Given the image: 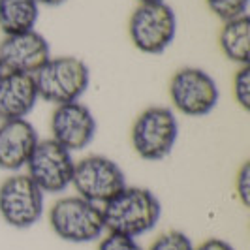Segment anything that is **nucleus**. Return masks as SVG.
I'll return each mask as SVG.
<instances>
[{
    "mask_svg": "<svg viewBox=\"0 0 250 250\" xmlns=\"http://www.w3.org/2000/svg\"><path fill=\"white\" fill-rule=\"evenodd\" d=\"M102 214L109 233L138 239L160 222L162 205L149 188L126 185L115 198L102 205Z\"/></svg>",
    "mask_w": 250,
    "mask_h": 250,
    "instance_id": "f257e3e1",
    "label": "nucleus"
},
{
    "mask_svg": "<svg viewBox=\"0 0 250 250\" xmlns=\"http://www.w3.org/2000/svg\"><path fill=\"white\" fill-rule=\"evenodd\" d=\"M90 72L88 66L77 57H51L36 74L38 96L53 105H62L70 102H79L87 92Z\"/></svg>",
    "mask_w": 250,
    "mask_h": 250,
    "instance_id": "f03ea898",
    "label": "nucleus"
},
{
    "mask_svg": "<svg viewBox=\"0 0 250 250\" xmlns=\"http://www.w3.org/2000/svg\"><path fill=\"white\" fill-rule=\"evenodd\" d=\"M179 138V123L173 109L166 105L147 107L134 121L130 139L139 158L160 162L171 154Z\"/></svg>",
    "mask_w": 250,
    "mask_h": 250,
    "instance_id": "7ed1b4c3",
    "label": "nucleus"
},
{
    "mask_svg": "<svg viewBox=\"0 0 250 250\" xmlns=\"http://www.w3.org/2000/svg\"><path fill=\"white\" fill-rule=\"evenodd\" d=\"M49 226L57 237L77 245L96 241L105 231L102 207L79 196L55 201L49 209Z\"/></svg>",
    "mask_w": 250,
    "mask_h": 250,
    "instance_id": "20e7f679",
    "label": "nucleus"
},
{
    "mask_svg": "<svg viewBox=\"0 0 250 250\" xmlns=\"http://www.w3.org/2000/svg\"><path fill=\"white\" fill-rule=\"evenodd\" d=\"M128 34L136 49L145 55H160L175 40V12L166 2L139 4L130 17Z\"/></svg>",
    "mask_w": 250,
    "mask_h": 250,
    "instance_id": "39448f33",
    "label": "nucleus"
},
{
    "mask_svg": "<svg viewBox=\"0 0 250 250\" xmlns=\"http://www.w3.org/2000/svg\"><path fill=\"white\" fill-rule=\"evenodd\" d=\"M72 187L79 198L102 207L126 187V177L115 160L90 154L75 162Z\"/></svg>",
    "mask_w": 250,
    "mask_h": 250,
    "instance_id": "423d86ee",
    "label": "nucleus"
},
{
    "mask_svg": "<svg viewBox=\"0 0 250 250\" xmlns=\"http://www.w3.org/2000/svg\"><path fill=\"white\" fill-rule=\"evenodd\" d=\"M169 98L181 115L200 119L213 111L220 100L218 85L201 68H181L169 81Z\"/></svg>",
    "mask_w": 250,
    "mask_h": 250,
    "instance_id": "0eeeda50",
    "label": "nucleus"
},
{
    "mask_svg": "<svg viewBox=\"0 0 250 250\" xmlns=\"http://www.w3.org/2000/svg\"><path fill=\"white\" fill-rule=\"evenodd\" d=\"M74 166L70 150L53 139H42L26 164V175L43 194H61L72 187Z\"/></svg>",
    "mask_w": 250,
    "mask_h": 250,
    "instance_id": "6e6552de",
    "label": "nucleus"
},
{
    "mask_svg": "<svg viewBox=\"0 0 250 250\" xmlns=\"http://www.w3.org/2000/svg\"><path fill=\"white\" fill-rule=\"evenodd\" d=\"M43 214V192L26 173H15L0 185V216L12 228L26 229Z\"/></svg>",
    "mask_w": 250,
    "mask_h": 250,
    "instance_id": "1a4fd4ad",
    "label": "nucleus"
},
{
    "mask_svg": "<svg viewBox=\"0 0 250 250\" xmlns=\"http://www.w3.org/2000/svg\"><path fill=\"white\" fill-rule=\"evenodd\" d=\"M96 136V119L81 102L55 105L51 115V139L70 152L81 150Z\"/></svg>",
    "mask_w": 250,
    "mask_h": 250,
    "instance_id": "9d476101",
    "label": "nucleus"
},
{
    "mask_svg": "<svg viewBox=\"0 0 250 250\" xmlns=\"http://www.w3.org/2000/svg\"><path fill=\"white\" fill-rule=\"evenodd\" d=\"M51 59L49 42L34 30L4 36L0 42V62L4 72L34 75Z\"/></svg>",
    "mask_w": 250,
    "mask_h": 250,
    "instance_id": "9b49d317",
    "label": "nucleus"
},
{
    "mask_svg": "<svg viewBox=\"0 0 250 250\" xmlns=\"http://www.w3.org/2000/svg\"><path fill=\"white\" fill-rule=\"evenodd\" d=\"M38 132L26 119L6 121L0 125V169L19 171L26 167L36 149Z\"/></svg>",
    "mask_w": 250,
    "mask_h": 250,
    "instance_id": "f8f14e48",
    "label": "nucleus"
},
{
    "mask_svg": "<svg viewBox=\"0 0 250 250\" xmlns=\"http://www.w3.org/2000/svg\"><path fill=\"white\" fill-rule=\"evenodd\" d=\"M38 90L34 75L4 72L0 77V121H19L36 107Z\"/></svg>",
    "mask_w": 250,
    "mask_h": 250,
    "instance_id": "ddd939ff",
    "label": "nucleus"
},
{
    "mask_svg": "<svg viewBox=\"0 0 250 250\" xmlns=\"http://www.w3.org/2000/svg\"><path fill=\"white\" fill-rule=\"evenodd\" d=\"M220 49L224 57L239 66H249L250 62V19L249 15H243L237 19L226 21L220 38H218Z\"/></svg>",
    "mask_w": 250,
    "mask_h": 250,
    "instance_id": "4468645a",
    "label": "nucleus"
},
{
    "mask_svg": "<svg viewBox=\"0 0 250 250\" xmlns=\"http://www.w3.org/2000/svg\"><path fill=\"white\" fill-rule=\"evenodd\" d=\"M40 19L36 0H0V30L6 36L34 30Z\"/></svg>",
    "mask_w": 250,
    "mask_h": 250,
    "instance_id": "2eb2a0df",
    "label": "nucleus"
},
{
    "mask_svg": "<svg viewBox=\"0 0 250 250\" xmlns=\"http://www.w3.org/2000/svg\"><path fill=\"white\" fill-rule=\"evenodd\" d=\"M207 8L220 21H231L249 15V0H205Z\"/></svg>",
    "mask_w": 250,
    "mask_h": 250,
    "instance_id": "dca6fc26",
    "label": "nucleus"
},
{
    "mask_svg": "<svg viewBox=\"0 0 250 250\" xmlns=\"http://www.w3.org/2000/svg\"><path fill=\"white\" fill-rule=\"evenodd\" d=\"M147 250H194V245L185 231L171 229L162 233L158 239H154Z\"/></svg>",
    "mask_w": 250,
    "mask_h": 250,
    "instance_id": "f3484780",
    "label": "nucleus"
},
{
    "mask_svg": "<svg viewBox=\"0 0 250 250\" xmlns=\"http://www.w3.org/2000/svg\"><path fill=\"white\" fill-rule=\"evenodd\" d=\"M233 96L237 104L249 111L250 109V66H241L233 77Z\"/></svg>",
    "mask_w": 250,
    "mask_h": 250,
    "instance_id": "a211bd4d",
    "label": "nucleus"
},
{
    "mask_svg": "<svg viewBox=\"0 0 250 250\" xmlns=\"http://www.w3.org/2000/svg\"><path fill=\"white\" fill-rule=\"evenodd\" d=\"M98 250H143L136 239L117 235V233H107L100 241Z\"/></svg>",
    "mask_w": 250,
    "mask_h": 250,
    "instance_id": "6ab92c4d",
    "label": "nucleus"
},
{
    "mask_svg": "<svg viewBox=\"0 0 250 250\" xmlns=\"http://www.w3.org/2000/svg\"><path fill=\"white\" fill-rule=\"evenodd\" d=\"M235 190H237V198L239 201L249 207L250 205V162H245L241 166L235 179Z\"/></svg>",
    "mask_w": 250,
    "mask_h": 250,
    "instance_id": "aec40b11",
    "label": "nucleus"
},
{
    "mask_svg": "<svg viewBox=\"0 0 250 250\" xmlns=\"http://www.w3.org/2000/svg\"><path fill=\"white\" fill-rule=\"evenodd\" d=\"M194 250H235L228 241L224 239H207V241H203L200 247H194Z\"/></svg>",
    "mask_w": 250,
    "mask_h": 250,
    "instance_id": "412c9836",
    "label": "nucleus"
},
{
    "mask_svg": "<svg viewBox=\"0 0 250 250\" xmlns=\"http://www.w3.org/2000/svg\"><path fill=\"white\" fill-rule=\"evenodd\" d=\"M36 2L40 4V6H51V8H53V6H61V4H64L66 0H36Z\"/></svg>",
    "mask_w": 250,
    "mask_h": 250,
    "instance_id": "4be33fe9",
    "label": "nucleus"
},
{
    "mask_svg": "<svg viewBox=\"0 0 250 250\" xmlns=\"http://www.w3.org/2000/svg\"><path fill=\"white\" fill-rule=\"evenodd\" d=\"M147 2H166V0H139V4H147Z\"/></svg>",
    "mask_w": 250,
    "mask_h": 250,
    "instance_id": "5701e85b",
    "label": "nucleus"
},
{
    "mask_svg": "<svg viewBox=\"0 0 250 250\" xmlns=\"http://www.w3.org/2000/svg\"><path fill=\"white\" fill-rule=\"evenodd\" d=\"M2 74H4V68H2V62H0V77H2Z\"/></svg>",
    "mask_w": 250,
    "mask_h": 250,
    "instance_id": "b1692460",
    "label": "nucleus"
}]
</instances>
